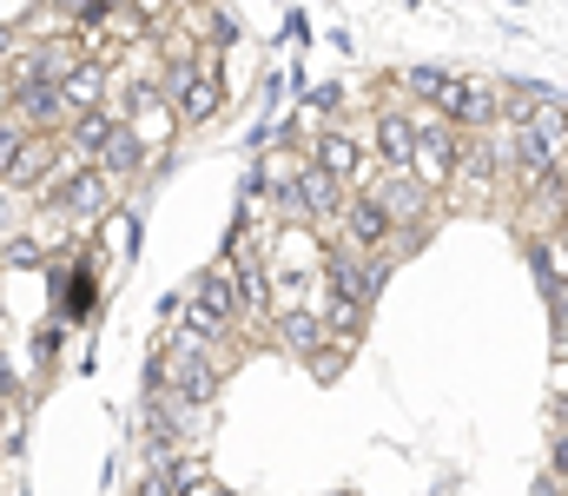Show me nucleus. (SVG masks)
<instances>
[{
  "instance_id": "obj_1",
  "label": "nucleus",
  "mask_w": 568,
  "mask_h": 496,
  "mask_svg": "<svg viewBox=\"0 0 568 496\" xmlns=\"http://www.w3.org/2000/svg\"><path fill=\"white\" fill-rule=\"evenodd\" d=\"M390 272H397V259H390V252H377V259H357V252H331V259H324V285H331V305H344V312L371 318V305L384 298Z\"/></svg>"
},
{
  "instance_id": "obj_2",
  "label": "nucleus",
  "mask_w": 568,
  "mask_h": 496,
  "mask_svg": "<svg viewBox=\"0 0 568 496\" xmlns=\"http://www.w3.org/2000/svg\"><path fill=\"white\" fill-rule=\"evenodd\" d=\"M436 113L449 133H489L503 120V93L496 80H476V73H449L443 93H436Z\"/></svg>"
},
{
  "instance_id": "obj_3",
  "label": "nucleus",
  "mask_w": 568,
  "mask_h": 496,
  "mask_svg": "<svg viewBox=\"0 0 568 496\" xmlns=\"http://www.w3.org/2000/svg\"><path fill=\"white\" fill-rule=\"evenodd\" d=\"M159 357H165V391H172L185 411H205V404L219 397V357H212V351H199V344H185V337H165Z\"/></svg>"
},
{
  "instance_id": "obj_4",
  "label": "nucleus",
  "mask_w": 568,
  "mask_h": 496,
  "mask_svg": "<svg viewBox=\"0 0 568 496\" xmlns=\"http://www.w3.org/2000/svg\"><path fill=\"white\" fill-rule=\"evenodd\" d=\"M337 232H344V252H357V259H377V252H390V232H397V219H390V205H384V199L364 185V192H351V205H344Z\"/></svg>"
},
{
  "instance_id": "obj_5",
  "label": "nucleus",
  "mask_w": 568,
  "mask_h": 496,
  "mask_svg": "<svg viewBox=\"0 0 568 496\" xmlns=\"http://www.w3.org/2000/svg\"><path fill=\"white\" fill-rule=\"evenodd\" d=\"M172 100H179V120H185V126H205V120L225 107V67H219V53H212V47H199V53H192V80H185Z\"/></svg>"
},
{
  "instance_id": "obj_6",
  "label": "nucleus",
  "mask_w": 568,
  "mask_h": 496,
  "mask_svg": "<svg viewBox=\"0 0 568 496\" xmlns=\"http://www.w3.org/2000/svg\"><path fill=\"white\" fill-rule=\"evenodd\" d=\"M205 325H219L232 337V325H245V312H239V279H232V265H212V272H199L192 279V298H185Z\"/></svg>"
},
{
  "instance_id": "obj_7",
  "label": "nucleus",
  "mask_w": 568,
  "mask_h": 496,
  "mask_svg": "<svg viewBox=\"0 0 568 496\" xmlns=\"http://www.w3.org/2000/svg\"><path fill=\"white\" fill-rule=\"evenodd\" d=\"M456 165H463V140L436 120V126H424L417 133V160H410V179L424 185V192H443L449 179H456Z\"/></svg>"
},
{
  "instance_id": "obj_8",
  "label": "nucleus",
  "mask_w": 568,
  "mask_h": 496,
  "mask_svg": "<svg viewBox=\"0 0 568 496\" xmlns=\"http://www.w3.org/2000/svg\"><path fill=\"white\" fill-rule=\"evenodd\" d=\"M13 126L27 133V140H67V126H73V113H67V93L60 87H27V93H13Z\"/></svg>"
},
{
  "instance_id": "obj_9",
  "label": "nucleus",
  "mask_w": 568,
  "mask_h": 496,
  "mask_svg": "<svg viewBox=\"0 0 568 496\" xmlns=\"http://www.w3.org/2000/svg\"><path fill=\"white\" fill-rule=\"evenodd\" d=\"M232 279H239V312L245 318H278V279H272V265L252 245L232 252Z\"/></svg>"
},
{
  "instance_id": "obj_10",
  "label": "nucleus",
  "mask_w": 568,
  "mask_h": 496,
  "mask_svg": "<svg viewBox=\"0 0 568 496\" xmlns=\"http://www.w3.org/2000/svg\"><path fill=\"white\" fill-rule=\"evenodd\" d=\"M297 172V205H304V225H337L344 219V205H351V192L324 172V165H291Z\"/></svg>"
},
{
  "instance_id": "obj_11",
  "label": "nucleus",
  "mask_w": 568,
  "mask_h": 496,
  "mask_svg": "<svg viewBox=\"0 0 568 496\" xmlns=\"http://www.w3.org/2000/svg\"><path fill=\"white\" fill-rule=\"evenodd\" d=\"M311 165H324L344 192H364L371 179H364V146L351 140V133H317V146H311Z\"/></svg>"
},
{
  "instance_id": "obj_12",
  "label": "nucleus",
  "mask_w": 568,
  "mask_h": 496,
  "mask_svg": "<svg viewBox=\"0 0 568 496\" xmlns=\"http://www.w3.org/2000/svg\"><path fill=\"white\" fill-rule=\"evenodd\" d=\"M272 331H278V344L284 351H297L304 364L331 344V331H324V318L317 312H304V305H278V318H272Z\"/></svg>"
},
{
  "instance_id": "obj_13",
  "label": "nucleus",
  "mask_w": 568,
  "mask_h": 496,
  "mask_svg": "<svg viewBox=\"0 0 568 496\" xmlns=\"http://www.w3.org/2000/svg\"><path fill=\"white\" fill-rule=\"evenodd\" d=\"M417 133H424V126H417L410 113H390V107L377 113V153H384L390 172H410V160H417Z\"/></svg>"
},
{
  "instance_id": "obj_14",
  "label": "nucleus",
  "mask_w": 568,
  "mask_h": 496,
  "mask_svg": "<svg viewBox=\"0 0 568 496\" xmlns=\"http://www.w3.org/2000/svg\"><path fill=\"white\" fill-rule=\"evenodd\" d=\"M113 133H120V113H113V107H93V113H73V126H67V153H73V160H80V153H93V160H100Z\"/></svg>"
},
{
  "instance_id": "obj_15",
  "label": "nucleus",
  "mask_w": 568,
  "mask_h": 496,
  "mask_svg": "<svg viewBox=\"0 0 568 496\" xmlns=\"http://www.w3.org/2000/svg\"><path fill=\"white\" fill-rule=\"evenodd\" d=\"M371 192H377V199L390 205V219H397V225H424L429 192L417 185V179H410V172H390V179H384V185H371Z\"/></svg>"
},
{
  "instance_id": "obj_16",
  "label": "nucleus",
  "mask_w": 568,
  "mask_h": 496,
  "mask_svg": "<svg viewBox=\"0 0 568 496\" xmlns=\"http://www.w3.org/2000/svg\"><path fill=\"white\" fill-rule=\"evenodd\" d=\"M100 172H106V179H133V172H140L145 165V140L140 133H133V126H126V120H120V133H113V140H106V153H100Z\"/></svg>"
},
{
  "instance_id": "obj_17",
  "label": "nucleus",
  "mask_w": 568,
  "mask_h": 496,
  "mask_svg": "<svg viewBox=\"0 0 568 496\" xmlns=\"http://www.w3.org/2000/svg\"><path fill=\"white\" fill-rule=\"evenodd\" d=\"M192 484H199V464H185V457L179 464H145V477L133 496H185Z\"/></svg>"
},
{
  "instance_id": "obj_18",
  "label": "nucleus",
  "mask_w": 568,
  "mask_h": 496,
  "mask_svg": "<svg viewBox=\"0 0 568 496\" xmlns=\"http://www.w3.org/2000/svg\"><path fill=\"white\" fill-rule=\"evenodd\" d=\"M463 172H469V179H503V153H496L483 133H469V146H463Z\"/></svg>"
},
{
  "instance_id": "obj_19",
  "label": "nucleus",
  "mask_w": 568,
  "mask_h": 496,
  "mask_svg": "<svg viewBox=\"0 0 568 496\" xmlns=\"http://www.w3.org/2000/svg\"><path fill=\"white\" fill-rule=\"evenodd\" d=\"M443 80H449V67H410V73H404V87H410L417 100H429V107H436V93H443Z\"/></svg>"
},
{
  "instance_id": "obj_20",
  "label": "nucleus",
  "mask_w": 568,
  "mask_h": 496,
  "mask_svg": "<svg viewBox=\"0 0 568 496\" xmlns=\"http://www.w3.org/2000/svg\"><path fill=\"white\" fill-rule=\"evenodd\" d=\"M239 40V13H205V47L219 53V47H232Z\"/></svg>"
},
{
  "instance_id": "obj_21",
  "label": "nucleus",
  "mask_w": 568,
  "mask_h": 496,
  "mask_svg": "<svg viewBox=\"0 0 568 496\" xmlns=\"http://www.w3.org/2000/svg\"><path fill=\"white\" fill-rule=\"evenodd\" d=\"M344 357H351L344 344H324V351L311 357V371H317V384H337V377H344Z\"/></svg>"
},
{
  "instance_id": "obj_22",
  "label": "nucleus",
  "mask_w": 568,
  "mask_h": 496,
  "mask_svg": "<svg viewBox=\"0 0 568 496\" xmlns=\"http://www.w3.org/2000/svg\"><path fill=\"white\" fill-rule=\"evenodd\" d=\"M7 265H40V239L13 232V239H7Z\"/></svg>"
},
{
  "instance_id": "obj_23",
  "label": "nucleus",
  "mask_w": 568,
  "mask_h": 496,
  "mask_svg": "<svg viewBox=\"0 0 568 496\" xmlns=\"http://www.w3.org/2000/svg\"><path fill=\"white\" fill-rule=\"evenodd\" d=\"M304 107H311L317 120H331V107H344V87H317V93H311Z\"/></svg>"
},
{
  "instance_id": "obj_24",
  "label": "nucleus",
  "mask_w": 568,
  "mask_h": 496,
  "mask_svg": "<svg viewBox=\"0 0 568 496\" xmlns=\"http://www.w3.org/2000/svg\"><path fill=\"white\" fill-rule=\"evenodd\" d=\"M13 219H20V192L0 185V239H13Z\"/></svg>"
},
{
  "instance_id": "obj_25",
  "label": "nucleus",
  "mask_w": 568,
  "mask_h": 496,
  "mask_svg": "<svg viewBox=\"0 0 568 496\" xmlns=\"http://www.w3.org/2000/svg\"><path fill=\"white\" fill-rule=\"evenodd\" d=\"M13 47H20V33H13V27L0 20V60H13Z\"/></svg>"
},
{
  "instance_id": "obj_26",
  "label": "nucleus",
  "mask_w": 568,
  "mask_h": 496,
  "mask_svg": "<svg viewBox=\"0 0 568 496\" xmlns=\"http://www.w3.org/2000/svg\"><path fill=\"white\" fill-rule=\"evenodd\" d=\"M529 496H562V490H556V477H542V484H536Z\"/></svg>"
},
{
  "instance_id": "obj_27",
  "label": "nucleus",
  "mask_w": 568,
  "mask_h": 496,
  "mask_svg": "<svg viewBox=\"0 0 568 496\" xmlns=\"http://www.w3.org/2000/svg\"><path fill=\"white\" fill-rule=\"evenodd\" d=\"M562 232H568V205H562Z\"/></svg>"
},
{
  "instance_id": "obj_28",
  "label": "nucleus",
  "mask_w": 568,
  "mask_h": 496,
  "mask_svg": "<svg viewBox=\"0 0 568 496\" xmlns=\"http://www.w3.org/2000/svg\"><path fill=\"white\" fill-rule=\"evenodd\" d=\"M556 411H562V417H568V404H556Z\"/></svg>"
}]
</instances>
